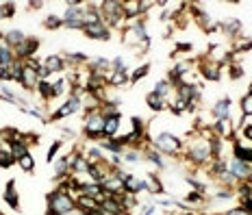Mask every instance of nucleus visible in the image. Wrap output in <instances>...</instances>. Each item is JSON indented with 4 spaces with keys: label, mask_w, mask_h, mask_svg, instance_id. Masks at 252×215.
I'll use <instances>...</instances> for the list:
<instances>
[{
    "label": "nucleus",
    "mask_w": 252,
    "mask_h": 215,
    "mask_svg": "<svg viewBox=\"0 0 252 215\" xmlns=\"http://www.w3.org/2000/svg\"><path fill=\"white\" fill-rule=\"evenodd\" d=\"M211 137H213V133L202 131L200 135L189 139V143L185 146L183 152L191 166H204V163L211 161Z\"/></svg>",
    "instance_id": "nucleus-1"
},
{
    "label": "nucleus",
    "mask_w": 252,
    "mask_h": 215,
    "mask_svg": "<svg viewBox=\"0 0 252 215\" xmlns=\"http://www.w3.org/2000/svg\"><path fill=\"white\" fill-rule=\"evenodd\" d=\"M150 142H152V146L157 148L163 157H178V154H183V150H185L183 139H180L178 135L170 133V131L154 133Z\"/></svg>",
    "instance_id": "nucleus-2"
},
{
    "label": "nucleus",
    "mask_w": 252,
    "mask_h": 215,
    "mask_svg": "<svg viewBox=\"0 0 252 215\" xmlns=\"http://www.w3.org/2000/svg\"><path fill=\"white\" fill-rule=\"evenodd\" d=\"M46 215H70L72 211H76V200H74L70 193H63L59 189H52V191L46 196Z\"/></svg>",
    "instance_id": "nucleus-3"
},
{
    "label": "nucleus",
    "mask_w": 252,
    "mask_h": 215,
    "mask_svg": "<svg viewBox=\"0 0 252 215\" xmlns=\"http://www.w3.org/2000/svg\"><path fill=\"white\" fill-rule=\"evenodd\" d=\"M100 22L109 28H120L124 24V11L120 0H104L100 7Z\"/></svg>",
    "instance_id": "nucleus-4"
},
{
    "label": "nucleus",
    "mask_w": 252,
    "mask_h": 215,
    "mask_svg": "<svg viewBox=\"0 0 252 215\" xmlns=\"http://www.w3.org/2000/svg\"><path fill=\"white\" fill-rule=\"evenodd\" d=\"M85 137L92 139V142L104 139V111L102 109L87 111V116H85Z\"/></svg>",
    "instance_id": "nucleus-5"
},
{
    "label": "nucleus",
    "mask_w": 252,
    "mask_h": 215,
    "mask_svg": "<svg viewBox=\"0 0 252 215\" xmlns=\"http://www.w3.org/2000/svg\"><path fill=\"white\" fill-rule=\"evenodd\" d=\"M80 109H83V96H78V94H70L61 107H57L52 113H50L48 122H59V119H65V118L74 116V113H78Z\"/></svg>",
    "instance_id": "nucleus-6"
},
{
    "label": "nucleus",
    "mask_w": 252,
    "mask_h": 215,
    "mask_svg": "<svg viewBox=\"0 0 252 215\" xmlns=\"http://www.w3.org/2000/svg\"><path fill=\"white\" fill-rule=\"evenodd\" d=\"M63 28L70 31H85V2L76 9H65L63 11Z\"/></svg>",
    "instance_id": "nucleus-7"
},
{
    "label": "nucleus",
    "mask_w": 252,
    "mask_h": 215,
    "mask_svg": "<svg viewBox=\"0 0 252 215\" xmlns=\"http://www.w3.org/2000/svg\"><path fill=\"white\" fill-rule=\"evenodd\" d=\"M39 46H42V42H39V37H26L22 42V46H18L13 52H16V59L20 61H28V59H35V54L39 52Z\"/></svg>",
    "instance_id": "nucleus-8"
},
{
    "label": "nucleus",
    "mask_w": 252,
    "mask_h": 215,
    "mask_svg": "<svg viewBox=\"0 0 252 215\" xmlns=\"http://www.w3.org/2000/svg\"><path fill=\"white\" fill-rule=\"evenodd\" d=\"M120 126H122V113L120 111L104 113V139H115L118 137Z\"/></svg>",
    "instance_id": "nucleus-9"
},
{
    "label": "nucleus",
    "mask_w": 252,
    "mask_h": 215,
    "mask_svg": "<svg viewBox=\"0 0 252 215\" xmlns=\"http://www.w3.org/2000/svg\"><path fill=\"white\" fill-rule=\"evenodd\" d=\"M83 35L87 39H94V42H109V39L113 37V31H111L109 26H104L102 22H98V24H92V26L85 28Z\"/></svg>",
    "instance_id": "nucleus-10"
},
{
    "label": "nucleus",
    "mask_w": 252,
    "mask_h": 215,
    "mask_svg": "<svg viewBox=\"0 0 252 215\" xmlns=\"http://www.w3.org/2000/svg\"><path fill=\"white\" fill-rule=\"evenodd\" d=\"M230 109H233V98H220L211 107L213 119H230Z\"/></svg>",
    "instance_id": "nucleus-11"
},
{
    "label": "nucleus",
    "mask_w": 252,
    "mask_h": 215,
    "mask_svg": "<svg viewBox=\"0 0 252 215\" xmlns=\"http://www.w3.org/2000/svg\"><path fill=\"white\" fill-rule=\"evenodd\" d=\"M122 11H124L126 24L137 22V20L142 18V2H139V0H126V2H122Z\"/></svg>",
    "instance_id": "nucleus-12"
},
{
    "label": "nucleus",
    "mask_w": 252,
    "mask_h": 215,
    "mask_svg": "<svg viewBox=\"0 0 252 215\" xmlns=\"http://www.w3.org/2000/svg\"><path fill=\"white\" fill-rule=\"evenodd\" d=\"M198 72L202 74L204 81L218 83L222 76V66H218V63H213V61H202V63H198Z\"/></svg>",
    "instance_id": "nucleus-13"
},
{
    "label": "nucleus",
    "mask_w": 252,
    "mask_h": 215,
    "mask_svg": "<svg viewBox=\"0 0 252 215\" xmlns=\"http://www.w3.org/2000/svg\"><path fill=\"white\" fill-rule=\"evenodd\" d=\"M44 68L50 72V76L52 74H63L65 68H68V61L63 59V54H50V57L44 59Z\"/></svg>",
    "instance_id": "nucleus-14"
},
{
    "label": "nucleus",
    "mask_w": 252,
    "mask_h": 215,
    "mask_svg": "<svg viewBox=\"0 0 252 215\" xmlns=\"http://www.w3.org/2000/svg\"><path fill=\"white\" fill-rule=\"evenodd\" d=\"M37 83H39V74H37V68H31V66H26L24 63V70H22V78H20V83L18 85H22L26 92H31V89L37 87Z\"/></svg>",
    "instance_id": "nucleus-15"
},
{
    "label": "nucleus",
    "mask_w": 252,
    "mask_h": 215,
    "mask_svg": "<svg viewBox=\"0 0 252 215\" xmlns=\"http://www.w3.org/2000/svg\"><path fill=\"white\" fill-rule=\"evenodd\" d=\"M142 152H144V159H146V161H150L157 169H165V167H168V163H165V157L152 146V142H150V146H146Z\"/></svg>",
    "instance_id": "nucleus-16"
},
{
    "label": "nucleus",
    "mask_w": 252,
    "mask_h": 215,
    "mask_svg": "<svg viewBox=\"0 0 252 215\" xmlns=\"http://www.w3.org/2000/svg\"><path fill=\"white\" fill-rule=\"evenodd\" d=\"M211 131H213V135H215V137H220V139L233 137V133H235L233 119H215L213 126H211Z\"/></svg>",
    "instance_id": "nucleus-17"
},
{
    "label": "nucleus",
    "mask_w": 252,
    "mask_h": 215,
    "mask_svg": "<svg viewBox=\"0 0 252 215\" xmlns=\"http://www.w3.org/2000/svg\"><path fill=\"white\" fill-rule=\"evenodd\" d=\"M226 169H228L235 178L246 181V178H248V174H250V169H252V166H248V163H244V161H237V159H230V161H226Z\"/></svg>",
    "instance_id": "nucleus-18"
},
{
    "label": "nucleus",
    "mask_w": 252,
    "mask_h": 215,
    "mask_svg": "<svg viewBox=\"0 0 252 215\" xmlns=\"http://www.w3.org/2000/svg\"><path fill=\"white\" fill-rule=\"evenodd\" d=\"M4 202L13 209V211H20V196H18V189H16V181H7L4 185Z\"/></svg>",
    "instance_id": "nucleus-19"
},
{
    "label": "nucleus",
    "mask_w": 252,
    "mask_h": 215,
    "mask_svg": "<svg viewBox=\"0 0 252 215\" xmlns=\"http://www.w3.org/2000/svg\"><path fill=\"white\" fill-rule=\"evenodd\" d=\"M241 28H244V24H241L237 18H230V20H226V22H222V33H226L230 39L241 37V35H244Z\"/></svg>",
    "instance_id": "nucleus-20"
},
{
    "label": "nucleus",
    "mask_w": 252,
    "mask_h": 215,
    "mask_svg": "<svg viewBox=\"0 0 252 215\" xmlns=\"http://www.w3.org/2000/svg\"><path fill=\"white\" fill-rule=\"evenodd\" d=\"M28 35L22 31V28H9V31H4V42L9 44V48L16 50L18 46H22V42L26 39Z\"/></svg>",
    "instance_id": "nucleus-21"
},
{
    "label": "nucleus",
    "mask_w": 252,
    "mask_h": 215,
    "mask_svg": "<svg viewBox=\"0 0 252 215\" xmlns=\"http://www.w3.org/2000/svg\"><path fill=\"white\" fill-rule=\"evenodd\" d=\"M146 104H148V109H150V111H154V113H161V111H165V109H168V100L157 96L154 92H150L148 96H146Z\"/></svg>",
    "instance_id": "nucleus-22"
},
{
    "label": "nucleus",
    "mask_w": 252,
    "mask_h": 215,
    "mask_svg": "<svg viewBox=\"0 0 252 215\" xmlns=\"http://www.w3.org/2000/svg\"><path fill=\"white\" fill-rule=\"evenodd\" d=\"M76 209L78 211H83V213H87V211H94V209H98V200L92 198V196H85V193H78L76 198Z\"/></svg>",
    "instance_id": "nucleus-23"
},
{
    "label": "nucleus",
    "mask_w": 252,
    "mask_h": 215,
    "mask_svg": "<svg viewBox=\"0 0 252 215\" xmlns=\"http://www.w3.org/2000/svg\"><path fill=\"white\" fill-rule=\"evenodd\" d=\"M68 174H72V169H70V159L68 157L57 159V163H54V178H57V181H65Z\"/></svg>",
    "instance_id": "nucleus-24"
},
{
    "label": "nucleus",
    "mask_w": 252,
    "mask_h": 215,
    "mask_svg": "<svg viewBox=\"0 0 252 215\" xmlns=\"http://www.w3.org/2000/svg\"><path fill=\"white\" fill-rule=\"evenodd\" d=\"M130 83V74L122 70V72H111L109 74V87H124Z\"/></svg>",
    "instance_id": "nucleus-25"
},
{
    "label": "nucleus",
    "mask_w": 252,
    "mask_h": 215,
    "mask_svg": "<svg viewBox=\"0 0 252 215\" xmlns=\"http://www.w3.org/2000/svg\"><path fill=\"white\" fill-rule=\"evenodd\" d=\"M152 92L157 94V96L168 100V98L174 94V87H172V83H170L168 78H163V81H157V83H154V89H152Z\"/></svg>",
    "instance_id": "nucleus-26"
},
{
    "label": "nucleus",
    "mask_w": 252,
    "mask_h": 215,
    "mask_svg": "<svg viewBox=\"0 0 252 215\" xmlns=\"http://www.w3.org/2000/svg\"><path fill=\"white\" fill-rule=\"evenodd\" d=\"M230 50H233L235 54L250 52V50H252V37H244V35H241V37H237V39H235V44L230 46Z\"/></svg>",
    "instance_id": "nucleus-27"
},
{
    "label": "nucleus",
    "mask_w": 252,
    "mask_h": 215,
    "mask_svg": "<svg viewBox=\"0 0 252 215\" xmlns=\"http://www.w3.org/2000/svg\"><path fill=\"white\" fill-rule=\"evenodd\" d=\"M35 92L39 94V98H42L44 102H50V100H52V85H50L48 78L46 81H39L37 87H35Z\"/></svg>",
    "instance_id": "nucleus-28"
},
{
    "label": "nucleus",
    "mask_w": 252,
    "mask_h": 215,
    "mask_svg": "<svg viewBox=\"0 0 252 215\" xmlns=\"http://www.w3.org/2000/svg\"><path fill=\"white\" fill-rule=\"evenodd\" d=\"M44 28H48V31H59V28H63V18L57 16V13H48V16L44 18Z\"/></svg>",
    "instance_id": "nucleus-29"
},
{
    "label": "nucleus",
    "mask_w": 252,
    "mask_h": 215,
    "mask_svg": "<svg viewBox=\"0 0 252 215\" xmlns=\"http://www.w3.org/2000/svg\"><path fill=\"white\" fill-rule=\"evenodd\" d=\"M28 152H31V148H28L26 143L22 142V139L11 142V154H13V159H16V161H20V159H22L24 154H28Z\"/></svg>",
    "instance_id": "nucleus-30"
},
{
    "label": "nucleus",
    "mask_w": 252,
    "mask_h": 215,
    "mask_svg": "<svg viewBox=\"0 0 252 215\" xmlns=\"http://www.w3.org/2000/svg\"><path fill=\"white\" fill-rule=\"evenodd\" d=\"M13 61H16V52H13V48H9V46L0 48V68H11Z\"/></svg>",
    "instance_id": "nucleus-31"
},
{
    "label": "nucleus",
    "mask_w": 252,
    "mask_h": 215,
    "mask_svg": "<svg viewBox=\"0 0 252 215\" xmlns=\"http://www.w3.org/2000/svg\"><path fill=\"white\" fill-rule=\"evenodd\" d=\"M122 159H124V163H137V161H144V152L137 148H126Z\"/></svg>",
    "instance_id": "nucleus-32"
},
{
    "label": "nucleus",
    "mask_w": 252,
    "mask_h": 215,
    "mask_svg": "<svg viewBox=\"0 0 252 215\" xmlns=\"http://www.w3.org/2000/svg\"><path fill=\"white\" fill-rule=\"evenodd\" d=\"M22 70H24V61L16 59V61L11 63V68H9V74H11L13 83H20V78H22Z\"/></svg>",
    "instance_id": "nucleus-33"
},
{
    "label": "nucleus",
    "mask_w": 252,
    "mask_h": 215,
    "mask_svg": "<svg viewBox=\"0 0 252 215\" xmlns=\"http://www.w3.org/2000/svg\"><path fill=\"white\" fill-rule=\"evenodd\" d=\"M18 166H20V169H22V172L31 174L33 169H35V159H33V154H31V152H28V154H24V157L18 161Z\"/></svg>",
    "instance_id": "nucleus-34"
},
{
    "label": "nucleus",
    "mask_w": 252,
    "mask_h": 215,
    "mask_svg": "<svg viewBox=\"0 0 252 215\" xmlns=\"http://www.w3.org/2000/svg\"><path fill=\"white\" fill-rule=\"evenodd\" d=\"M239 107H241V116H244V118H252V92H248L244 98H241Z\"/></svg>",
    "instance_id": "nucleus-35"
},
{
    "label": "nucleus",
    "mask_w": 252,
    "mask_h": 215,
    "mask_svg": "<svg viewBox=\"0 0 252 215\" xmlns=\"http://www.w3.org/2000/svg\"><path fill=\"white\" fill-rule=\"evenodd\" d=\"M148 72H150V63H142V66L130 74V83H139L144 76H148Z\"/></svg>",
    "instance_id": "nucleus-36"
},
{
    "label": "nucleus",
    "mask_w": 252,
    "mask_h": 215,
    "mask_svg": "<svg viewBox=\"0 0 252 215\" xmlns=\"http://www.w3.org/2000/svg\"><path fill=\"white\" fill-rule=\"evenodd\" d=\"M185 200H187L191 207H202L204 204V196L202 193H198V191H189L187 196H185Z\"/></svg>",
    "instance_id": "nucleus-37"
},
{
    "label": "nucleus",
    "mask_w": 252,
    "mask_h": 215,
    "mask_svg": "<svg viewBox=\"0 0 252 215\" xmlns=\"http://www.w3.org/2000/svg\"><path fill=\"white\" fill-rule=\"evenodd\" d=\"M61 146H63V142H61V139H57V142H52V143H50L48 154H46V161H48V163H52V161H54V157H57V152H59V150H61Z\"/></svg>",
    "instance_id": "nucleus-38"
},
{
    "label": "nucleus",
    "mask_w": 252,
    "mask_h": 215,
    "mask_svg": "<svg viewBox=\"0 0 252 215\" xmlns=\"http://www.w3.org/2000/svg\"><path fill=\"white\" fill-rule=\"evenodd\" d=\"M228 76H230V81H239L241 76H244V68L239 66V63H230V68H228Z\"/></svg>",
    "instance_id": "nucleus-39"
},
{
    "label": "nucleus",
    "mask_w": 252,
    "mask_h": 215,
    "mask_svg": "<svg viewBox=\"0 0 252 215\" xmlns=\"http://www.w3.org/2000/svg\"><path fill=\"white\" fill-rule=\"evenodd\" d=\"M157 213V204L154 202H146L144 207L139 204V215H154Z\"/></svg>",
    "instance_id": "nucleus-40"
},
{
    "label": "nucleus",
    "mask_w": 252,
    "mask_h": 215,
    "mask_svg": "<svg viewBox=\"0 0 252 215\" xmlns=\"http://www.w3.org/2000/svg\"><path fill=\"white\" fill-rule=\"evenodd\" d=\"M122 70H126V63L122 57L111 59V72H122Z\"/></svg>",
    "instance_id": "nucleus-41"
},
{
    "label": "nucleus",
    "mask_w": 252,
    "mask_h": 215,
    "mask_svg": "<svg viewBox=\"0 0 252 215\" xmlns=\"http://www.w3.org/2000/svg\"><path fill=\"white\" fill-rule=\"evenodd\" d=\"M16 16V2H4V18L11 20Z\"/></svg>",
    "instance_id": "nucleus-42"
},
{
    "label": "nucleus",
    "mask_w": 252,
    "mask_h": 215,
    "mask_svg": "<svg viewBox=\"0 0 252 215\" xmlns=\"http://www.w3.org/2000/svg\"><path fill=\"white\" fill-rule=\"evenodd\" d=\"M239 209H244L248 215H252V198H244L239 200Z\"/></svg>",
    "instance_id": "nucleus-43"
},
{
    "label": "nucleus",
    "mask_w": 252,
    "mask_h": 215,
    "mask_svg": "<svg viewBox=\"0 0 252 215\" xmlns=\"http://www.w3.org/2000/svg\"><path fill=\"white\" fill-rule=\"evenodd\" d=\"M139 2H142V16L144 13H148L150 9L157 7V2H152V0H139Z\"/></svg>",
    "instance_id": "nucleus-44"
},
{
    "label": "nucleus",
    "mask_w": 252,
    "mask_h": 215,
    "mask_svg": "<svg viewBox=\"0 0 252 215\" xmlns=\"http://www.w3.org/2000/svg\"><path fill=\"white\" fill-rule=\"evenodd\" d=\"M241 137L252 142V124H244V126H241Z\"/></svg>",
    "instance_id": "nucleus-45"
},
{
    "label": "nucleus",
    "mask_w": 252,
    "mask_h": 215,
    "mask_svg": "<svg viewBox=\"0 0 252 215\" xmlns=\"http://www.w3.org/2000/svg\"><path fill=\"white\" fill-rule=\"evenodd\" d=\"M176 52H191V44L189 42H178L176 44Z\"/></svg>",
    "instance_id": "nucleus-46"
},
{
    "label": "nucleus",
    "mask_w": 252,
    "mask_h": 215,
    "mask_svg": "<svg viewBox=\"0 0 252 215\" xmlns=\"http://www.w3.org/2000/svg\"><path fill=\"white\" fill-rule=\"evenodd\" d=\"M11 81V74H9V68H0V83H9Z\"/></svg>",
    "instance_id": "nucleus-47"
},
{
    "label": "nucleus",
    "mask_w": 252,
    "mask_h": 215,
    "mask_svg": "<svg viewBox=\"0 0 252 215\" xmlns=\"http://www.w3.org/2000/svg\"><path fill=\"white\" fill-rule=\"evenodd\" d=\"M224 215H248L244 211V209H239V207H235V209H228V211H226Z\"/></svg>",
    "instance_id": "nucleus-48"
},
{
    "label": "nucleus",
    "mask_w": 252,
    "mask_h": 215,
    "mask_svg": "<svg viewBox=\"0 0 252 215\" xmlns=\"http://www.w3.org/2000/svg\"><path fill=\"white\" fill-rule=\"evenodd\" d=\"M63 137L72 139V137H76V133H74V131H72V128H63Z\"/></svg>",
    "instance_id": "nucleus-49"
},
{
    "label": "nucleus",
    "mask_w": 252,
    "mask_h": 215,
    "mask_svg": "<svg viewBox=\"0 0 252 215\" xmlns=\"http://www.w3.org/2000/svg\"><path fill=\"white\" fill-rule=\"evenodd\" d=\"M28 7H31V9H42L44 2H28Z\"/></svg>",
    "instance_id": "nucleus-50"
},
{
    "label": "nucleus",
    "mask_w": 252,
    "mask_h": 215,
    "mask_svg": "<svg viewBox=\"0 0 252 215\" xmlns=\"http://www.w3.org/2000/svg\"><path fill=\"white\" fill-rule=\"evenodd\" d=\"M215 215H224V213H215Z\"/></svg>",
    "instance_id": "nucleus-51"
}]
</instances>
